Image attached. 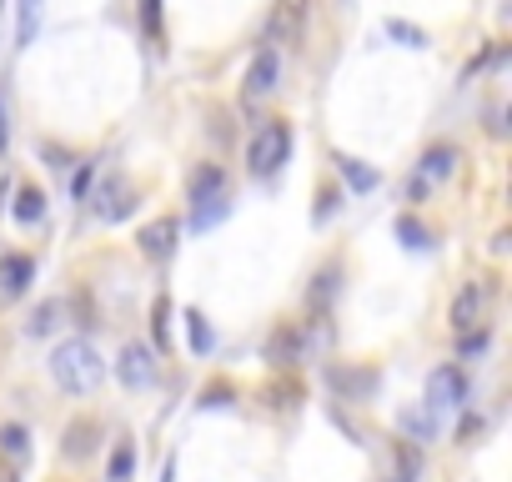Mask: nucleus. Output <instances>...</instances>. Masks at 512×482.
I'll return each mask as SVG.
<instances>
[{"instance_id": "obj_3", "label": "nucleus", "mask_w": 512, "mask_h": 482, "mask_svg": "<svg viewBox=\"0 0 512 482\" xmlns=\"http://www.w3.org/2000/svg\"><path fill=\"white\" fill-rule=\"evenodd\" d=\"M115 377L126 382L131 392H146V387H156V357H151V347H146V342H126V347H121Z\"/></svg>"}, {"instance_id": "obj_7", "label": "nucleus", "mask_w": 512, "mask_h": 482, "mask_svg": "<svg viewBox=\"0 0 512 482\" xmlns=\"http://www.w3.org/2000/svg\"><path fill=\"white\" fill-rule=\"evenodd\" d=\"M277 76H282V61H277V51H256L252 71H246V101H261V96H271V90H277Z\"/></svg>"}, {"instance_id": "obj_14", "label": "nucleus", "mask_w": 512, "mask_h": 482, "mask_svg": "<svg viewBox=\"0 0 512 482\" xmlns=\"http://www.w3.org/2000/svg\"><path fill=\"white\" fill-rule=\"evenodd\" d=\"M397 427L407 432L412 443H432V407H427V412H422V407H402Z\"/></svg>"}, {"instance_id": "obj_26", "label": "nucleus", "mask_w": 512, "mask_h": 482, "mask_svg": "<svg viewBox=\"0 0 512 482\" xmlns=\"http://www.w3.org/2000/svg\"><path fill=\"white\" fill-rule=\"evenodd\" d=\"M226 402H236V392H231L226 382H217V387H211V392L201 397V407H226Z\"/></svg>"}, {"instance_id": "obj_5", "label": "nucleus", "mask_w": 512, "mask_h": 482, "mask_svg": "<svg viewBox=\"0 0 512 482\" xmlns=\"http://www.w3.org/2000/svg\"><path fill=\"white\" fill-rule=\"evenodd\" d=\"M176 237H181L176 216H156L151 227H141V252L151 256V262H166V256L176 252Z\"/></svg>"}, {"instance_id": "obj_6", "label": "nucleus", "mask_w": 512, "mask_h": 482, "mask_svg": "<svg viewBox=\"0 0 512 482\" xmlns=\"http://www.w3.org/2000/svg\"><path fill=\"white\" fill-rule=\"evenodd\" d=\"M192 206H201V202H217V196H226L231 191V176H226V166H217V161H206V166H196L192 171Z\"/></svg>"}, {"instance_id": "obj_10", "label": "nucleus", "mask_w": 512, "mask_h": 482, "mask_svg": "<svg viewBox=\"0 0 512 482\" xmlns=\"http://www.w3.org/2000/svg\"><path fill=\"white\" fill-rule=\"evenodd\" d=\"M30 277H36V262L30 256H21V252H11V256H0V287L11 297H21L30 287Z\"/></svg>"}, {"instance_id": "obj_32", "label": "nucleus", "mask_w": 512, "mask_h": 482, "mask_svg": "<svg viewBox=\"0 0 512 482\" xmlns=\"http://www.w3.org/2000/svg\"><path fill=\"white\" fill-rule=\"evenodd\" d=\"M0 11H5V0H0Z\"/></svg>"}, {"instance_id": "obj_1", "label": "nucleus", "mask_w": 512, "mask_h": 482, "mask_svg": "<svg viewBox=\"0 0 512 482\" xmlns=\"http://www.w3.org/2000/svg\"><path fill=\"white\" fill-rule=\"evenodd\" d=\"M51 372H55V382H61L65 392L86 397V392H96V387H101L106 362H101V352H96V347H90L86 337H71V342H61V347H55Z\"/></svg>"}, {"instance_id": "obj_8", "label": "nucleus", "mask_w": 512, "mask_h": 482, "mask_svg": "<svg viewBox=\"0 0 512 482\" xmlns=\"http://www.w3.org/2000/svg\"><path fill=\"white\" fill-rule=\"evenodd\" d=\"M307 5L311 0H277V11H271V40H296L302 26H307Z\"/></svg>"}, {"instance_id": "obj_20", "label": "nucleus", "mask_w": 512, "mask_h": 482, "mask_svg": "<svg viewBox=\"0 0 512 482\" xmlns=\"http://www.w3.org/2000/svg\"><path fill=\"white\" fill-rule=\"evenodd\" d=\"M0 447H5L11 457H26L30 452V432L21 427V422H5V427H0Z\"/></svg>"}, {"instance_id": "obj_23", "label": "nucleus", "mask_w": 512, "mask_h": 482, "mask_svg": "<svg viewBox=\"0 0 512 482\" xmlns=\"http://www.w3.org/2000/svg\"><path fill=\"white\" fill-rule=\"evenodd\" d=\"M141 30L146 40H161V0H141Z\"/></svg>"}, {"instance_id": "obj_29", "label": "nucleus", "mask_w": 512, "mask_h": 482, "mask_svg": "<svg viewBox=\"0 0 512 482\" xmlns=\"http://www.w3.org/2000/svg\"><path fill=\"white\" fill-rule=\"evenodd\" d=\"M477 432H482V417H462V427H457V437H462V443H473Z\"/></svg>"}, {"instance_id": "obj_13", "label": "nucleus", "mask_w": 512, "mask_h": 482, "mask_svg": "<svg viewBox=\"0 0 512 482\" xmlns=\"http://www.w3.org/2000/svg\"><path fill=\"white\" fill-rule=\"evenodd\" d=\"M296 357H302V331H296V327H282V331L267 342V362L286 367V362H296Z\"/></svg>"}, {"instance_id": "obj_31", "label": "nucleus", "mask_w": 512, "mask_h": 482, "mask_svg": "<svg viewBox=\"0 0 512 482\" xmlns=\"http://www.w3.org/2000/svg\"><path fill=\"white\" fill-rule=\"evenodd\" d=\"M5 141H11V131H5V96H0V151H5Z\"/></svg>"}, {"instance_id": "obj_30", "label": "nucleus", "mask_w": 512, "mask_h": 482, "mask_svg": "<svg viewBox=\"0 0 512 482\" xmlns=\"http://www.w3.org/2000/svg\"><path fill=\"white\" fill-rule=\"evenodd\" d=\"M86 186H90V161H81V171H76V186H71V191H76V196H86Z\"/></svg>"}, {"instance_id": "obj_21", "label": "nucleus", "mask_w": 512, "mask_h": 482, "mask_svg": "<svg viewBox=\"0 0 512 482\" xmlns=\"http://www.w3.org/2000/svg\"><path fill=\"white\" fill-rule=\"evenodd\" d=\"M332 382L342 387V392H371V387H377L371 372H357V377H352V372H342V367H332Z\"/></svg>"}, {"instance_id": "obj_15", "label": "nucleus", "mask_w": 512, "mask_h": 482, "mask_svg": "<svg viewBox=\"0 0 512 482\" xmlns=\"http://www.w3.org/2000/svg\"><path fill=\"white\" fill-rule=\"evenodd\" d=\"M337 171H342V181H346V186H352V191H371V186H377V181H382V176H377V171H371V166L352 161V156H337Z\"/></svg>"}, {"instance_id": "obj_2", "label": "nucleus", "mask_w": 512, "mask_h": 482, "mask_svg": "<svg viewBox=\"0 0 512 482\" xmlns=\"http://www.w3.org/2000/svg\"><path fill=\"white\" fill-rule=\"evenodd\" d=\"M286 151H292V131H286L282 121H267V126L252 136V151H246L252 176H271V171H282Z\"/></svg>"}, {"instance_id": "obj_27", "label": "nucleus", "mask_w": 512, "mask_h": 482, "mask_svg": "<svg viewBox=\"0 0 512 482\" xmlns=\"http://www.w3.org/2000/svg\"><path fill=\"white\" fill-rule=\"evenodd\" d=\"M487 347V331H462V357H477Z\"/></svg>"}, {"instance_id": "obj_17", "label": "nucleus", "mask_w": 512, "mask_h": 482, "mask_svg": "<svg viewBox=\"0 0 512 482\" xmlns=\"http://www.w3.org/2000/svg\"><path fill=\"white\" fill-rule=\"evenodd\" d=\"M186 342H192V352H201V357L217 347V337H211V327H206L201 312H186Z\"/></svg>"}, {"instance_id": "obj_22", "label": "nucleus", "mask_w": 512, "mask_h": 482, "mask_svg": "<svg viewBox=\"0 0 512 482\" xmlns=\"http://www.w3.org/2000/svg\"><path fill=\"white\" fill-rule=\"evenodd\" d=\"M40 30V0H21V46H30Z\"/></svg>"}, {"instance_id": "obj_33", "label": "nucleus", "mask_w": 512, "mask_h": 482, "mask_svg": "<svg viewBox=\"0 0 512 482\" xmlns=\"http://www.w3.org/2000/svg\"><path fill=\"white\" fill-rule=\"evenodd\" d=\"M0 482H5V478H0Z\"/></svg>"}, {"instance_id": "obj_16", "label": "nucleus", "mask_w": 512, "mask_h": 482, "mask_svg": "<svg viewBox=\"0 0 512 482\" xmlns=\"http://www.w3.org/2000/svg\"><path fill=\"white\" fill-rule=\"evenodd\" d=\"M221 216H231V191H226V196H217V202H201V206H192V231L217 227Z\"/></svg>"}, {"instance_id": "obj_28", "label": "nucleus", "mask_w": 512, "mask_h": 482, "mask_svg": "<svg viewBox=\"0 0 512 482\" xmlns=\"http://www.w3.org/2000/svg\"><path fill=\"white\" fill-rule=\"evenodd\" d=\"M332 292H337V277L327 271V277H317V292H311V302H327Z\"/></svg>"}, {"instance_id": "obj_24", "label": "nucleus", "mask_w": 512, "mask_h": 482, "mask_svg": "<svg viewBox=\"0 0 512 482\" xmlns=\"http://www.w3.org/2000/svg\"><path fill=\"white\" fill-rule=\"evenodd\" d=\"M387 36H397L402 46H427V36L417 26H407V21H387Z\"/></svg>"}, {"instance_id": "obj_9", "label": "nucleus", "mask_w": 512, "mask_h": 482, "mask_svg": "<svg viewBox=\"0 0 512 482\" xmlns=\"http://www.w3.org/2000/svg\"><path fill=\"white\" fill-rule=\"evenodd\" d=\"M482 306H487V292L482 287H462L452 297V331H473L482 322Z\"/></svg>"}, {"instance_id": "obj_12", "label": "nucleus", "mask_w": 512, "mask_h": 482, "mask_svg": "<svg viewBox=\"0 0 512 482\" xmlns=\"http://www.w3.org/2000/svg\"><path fill=\"white\" fill-rule=\"evenodd\" d=\"M61 317H65V302H61V297H51V302H40L36 312H30L26 331H30V337H51V331L61 327Z\"/></svg>"}, {"instance_id": "obj_19", "label": "nucleus", "mask_w": 512, "mask_h": 482, "mask_svg": "<svg viewBox=\"0 0 512 482\" xmlns=\"http://www.w3.org/2000/svg\"><path fill=\"white\" fill-rule=\"evenodd\" d=\"M131 472H136V452H131V443H121L111 452V468H106V478L111 482H131Z\"/></svg>"}, {"instance_id": "obj_25", "label": "nucleus", "mask_w": 512, "mask_h": 482, "mask_svg": "<svg viewBox=\"0 0 512 482\" xmlns=\"http://www.w3.org/2000/svg\"><path fill=\"white\" fill-rule=\"evenodd\" d=\"M397 237L407 241V246H427V241H432L422 227H417V221H412V216H397Z\"/></svg>"}, {"instance_id": "obj_18", "label": "nucleus", "mask_w": 512, "mask_h": 482, "mask_svg": "<svg viewBox=\"0 0 512 482\" xmlns=\"http://www.w3.org/2000/svg\"><path fill=\"white\" fill-rule=\"evenodd\" d=\"M452 166H457V151H452V146H437V151H427V156H422V181L448 176Z\"/></svg>"}, {"instance_id": "obj_4", "label": "nucleus", "mask_w": 512, "mask_h": 482, "mask_svg": "<svg viewBox=\"0 0 512 482\" xmlns=\"http://www.w3.org/2000/svg\"><path fill=\"white\" fill-rule=\"evenodd\" d=\"M467 402V377L462 367H437L427 377V407H462Z\"/></svg>"}, {"instance_id": "obj_11", "label": "nucleus", "mask_w": 512, "mask_h": 482, "mask_svg": "<svg viewBox=\"0 0 512 482\" xmlns=\"http://www.w3.org/2000/svg\"><path fill=\"white\" fill-rule=\"evenodd\" d=\"M40 216H46V191H40L36 181H26V186L15 191V221H21V227H36Z\"/></svg>"}]
</instances>
